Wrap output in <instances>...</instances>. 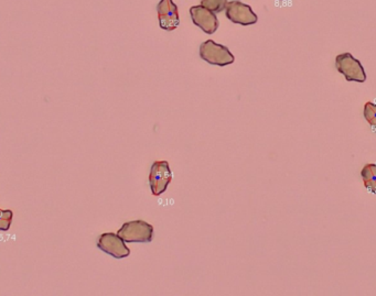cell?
<instances>
[{
  "label": "cell",
  "instance_id": "6da1fadb",
  "mask_svg": "<svg viewBox=\"0 0 376 296\" xmlns=\"http://www.w3.org/2000/svg\"><path fill=\"white\" fill-rule=\"evenodd\" d=\"M118 235L126 243H152L154 239V226L144 221H130L122 225Z\"/></svg>",
  "mask_w": 376,
  "mask_h": 296
},
{
  "label": "cell",
  "instance_id": "7a4b0ae2",
  "mask_svg": "<svg viewBox=\"0 0 376 296\" xmlns=\"http://www.w3.org/2000/svg\"><path fill=\"white\" fill-rule=\"evenodd\" d=\"M200 56L203 61L211 65H231L235 61L234 56L226 46L215 43L213 40H208L201 44Z\"/></svg>",
  "mask_w": 376,
  "mask_h": 296
},
{
  "label": "cell",
  "instance_id": "3957f363",
  "mask_svg": "<svg viewBox=\"0 0 376 296\" xmlns=\"http://www.w3.org/2000/svg\"><path fill=\"white\" fill-rule=\"evenodd\" d=\"M335 66L348 82L364 83L367 80V74L361 62L351 53L339 54L335 58Z\"/></svg>",
  "mask_w": 376,
  "mask_h": 296
},
{
  "label": "cell",
  "instance_id": "277c9868",
  "mask_svg": "<svg viewBox=\"0 0 376 296\" xmlns=\"http://www.w3.org/2000/svg\"><path fill=\"white\" fill-rule=\"evenodd\" d=\"M172 181V172L167 161H156L150 174V184L152 195L160 196L166 192Z\"/></svg>",
  "mask_w": 376,
  "mask_h": 296
},
{
  "label": "cell",
  "instance_id": "5b68a950",
  "mask_svg": "<svg viewBox=\"0 0 376 296\" xmlns=\"http://www.w3.org/2000/svg\"><path fill=\"white\" fill-rule=\"evenodd\" d=\"M225 15L233 23L241 26H252L258 21V17L251 6L241 1H229L225 7Z\"/></svg>",
  "mask_w": 376,
  "mask_h": 296
},
{
  "label": "cell",
  "instance_id": "8992f818",
  "mask_svg": "<svg viewBox=\"0 0 376 296\" xmlns=\"http://www.w3.org/2000/svg\"><path fill=\"white\" fill-rule=\"evenodd\" d=\"M159 26L166 31H174L180 25L178 6L174 0H160L157 6Z\"/></svg>",
  "mask_w": 376,
  "mask_h": 296
},
{
  "label": "cell",
  "instance_id": "52a82bcc",
  "mask_svg": "<svg viewBox=\"0 0 376 296\" xmlns=\"http://www.w3.org/2000/svg\"><path fill=\"white\" fill-rule=\"evenodd\" d=\"M98 247L116 259H124L130 255V248L125 245V241L115 233H103L98 239Z\"/></svg>",
  "mask_w": 376,
  "mask_h": 296
},
{
  "label": "cell",
  "instance_id": "ba28073f",
  "mask_svg": "<svg viewBox=\"0 0 376 296\" xmlns=\"http://www.w3.org/2000/svg\"><path fill=\"white\" fill-rule=\"evenodd\" d=\"M191 18L197 27L200 28L205 33L213 34L219 29L218 18L214 13L202 7V6H193L190 9Z\"/></svg>",
  "mask_w": 376,
  "mask_h": 296
},
{
  "label": "cell",
  "instance_id": "9c48e42d",
  "mask_svg": "<svg viewBox=\"0 0 376 296\" xmlns=\"http://www.w3.org/2000/svg\"><path fill=\"white\" fill-rule=\"evenodd\" d=\"M361 176L365 189L376 195V164L370 163L365 165L362 170Z\"/></svg>",
  "mask_w": 376,
  "mask_h": 296
},
{
  "label": "cell",
  "instance_id": "30bf717a",
  "mask_svg": "<svg viewBox=\"0 0 376 296\" xmlns=\"http://www.w3.org/2000/svg\"><path fill=\"white\" fill-rule=\"evenodd\" d=\"M227 0H201V6L210 10L212 13L219 14L226 7Z\"/></svg>",
  "mask_w": 376,
  "mask_h": 296
},
{
  "label": "cell",
  "instance_id": "8fae6325",
  "mask_svg": "<svg viewBox=\"0 0 376 296\" xmlns=\"http://www.w3.org/2000/svg\"><path fill=\"white\" fill-rule=\"evenodd\" d=\"M364 118L369 122L370 126L376 132V105L373 102H367L364 105Z\"/></svg>",
  "mask_w": 376,
  "mask_h": 296
},
{
  "label": "cell",
  "instance_id": "7c38bea8",
  "mask_svg": "<svg viewBox=\"0 0 376 296\" xmlns=\"http://www.w3.org/2000/svg\"><path fill=\"white\" fill-rule=\"evenodd\" d=\"M14 213L10 209L0 208V231H8L13 223Z\"/></svg>",
  "mask_w": 376,
  "mask_h": 296
},
{
  "label": "cell",
  "instance_id": "4fadbf2b",
  "mask_svg": "<svg viewBox=\"0 0 376 296\" xmlns=\"http://www.w3.org/2000/svg\"><path fill=\"white\" fill-rule=\"evenodd\" d=\"M279 1H285V0H279Z\"/></svg>",
  "mask_w": 376,
  "mask_h": 296
}]
</instances>
